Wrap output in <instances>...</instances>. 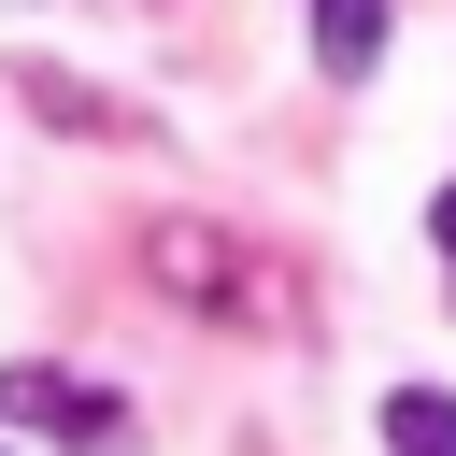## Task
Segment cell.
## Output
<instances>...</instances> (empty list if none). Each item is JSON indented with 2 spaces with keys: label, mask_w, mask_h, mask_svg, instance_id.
<instances>
[{
  "label": "cell",
  "mask_w": 456,
  "mask_h": 456,
  "mask_svg": "<svg viewBox=\"0 0 456 456\" xmlns=\"http://www.w3.org/2000/svg\"><path fill=\"white\" fill-rule=\"evenodd\" d=\"M0 428L71 442V456H128V399H114V385H71V370H43V356L0 370Z\"/></svg>",
  "instance_id": "6da1fadb"
},
{
  "label": "cell",
  "mask_w": 456,
  "mask_h": 456,
  "mask_svg": "<svg viewBox=\"0 0 456 456\" xmlns=\"http://www.w3.org/2000/svg\"><path fill=\"white\" fill-rule=\"evenodd\" d=\"M314 57H328V71L356 86V71L385 57V0H314Z\"/></svg>",
  "instance_id": "7a4b0ae2"
},
{
  "label": "cell",
  "mask_w": 456,
  "mask_h": 456,
  "mask_svg": "<svg viewBox=\"0 0 456 456\" xmlns=\"http://www.w3.org/2000/svg\"><path fill=\"white\" fill-rule=\"evenodd\" d=\"M385 456H456V399L442 385H399L385 399Z\"/></svg>",
  "instance_id": "3957f363"
}]
</instances>
